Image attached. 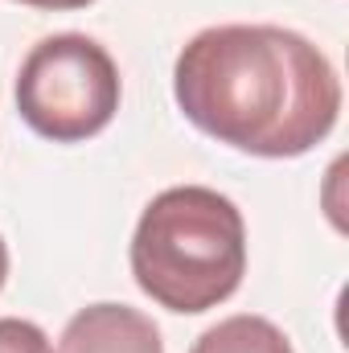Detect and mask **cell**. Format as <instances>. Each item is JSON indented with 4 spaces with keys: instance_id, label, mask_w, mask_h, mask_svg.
<instances>
[{
    "instance_id": "cell-1",
    "label": "cell",
    "mask_w": 349,
    "mask_h": 353,
    "mask_svg": "<svg viewBox=\"0 0 349 353\" xmlns=\"http://www.w3.org/2000/svg\"><path fill=\"white\" fill-rule=\"evenodd\" d=\"M173 99L210 140L263 161H292L337 128L341 79L296 29L214 25L177 54Z\"/></svg>"
},
{
    "instance_id": "cell-2",
    "label": "cell",
    "mask_w": 349,
    "mask_h": 353,
    "mask_svg": "<svg viewBox=\"0 0 349 353\" xmlns=\"http://www.w3.org/2000/svg\"><path fill=\"white\" fill-rule=\"evenodd\" d=\"M136 288L169 312H210L226 304L247 275L243 210L206 185L157 193L132 234Z\"/></svg>"
},
{
    "instance_id": "cell-3",
    "label": "cell",
    "mask_w": 349,
    "mask_h": 353,
    "mask_svg": "<svg viewBox=\"0 0 349 353\" xmlns=\"http://www.w3.org/2000/svg\"><path fill=\"white\" fill-rule=\"evenodd\" d=\"M12 99L41 140L83 144L115 119L123 83L115 58L94 37L54 33L25 54Z\"/></svg>"
},
{
    "instance_id": "cell-4",
    "label": "cell",
    "mask_w": 349,
    "mask_h": 353,
    "mask_svg": "<svg viewBox=\"0 0 349 353\" xmlns=\"http://www.w3.org/2000/svg\"><path fill=\"white\" fill-rule=\"evenodd\" d=\"M58 353H165V341L152 316H144L132 304L103 300L79 308L66 321Z\"/></svg>"
},
{
    "instance_id": "cell-5",
    "label": "cell",
    "mask_w": 349,
    "mask_h": 353,
    "mask_svg": "<svg viewBox=\"0 0 349 353\" xmlns=\"http://www.w3.org/2000/svg\"><path fill=\"white\" fill-rule=\"evenodd\" d=\"M189 353H296V350L283 337V329L271 325L267 316L239 312V316H226L214 329H206Z\"/></svg>"
},
{
    "instance_id": "cell-6",
    "label": "cell",
    "mask_w": 349,
    "mask_h": 353,
    "mask_svg": "<svg viewBox=\"0 0 349 353\" xmlns=\"http://www.w3.org/2000/svg\"><path fill=\"white\" fill-rule=\"evenodd\" d=\"M0 353H54V345L33 321L0 316Z\"/></svg>"
},
{
    "instance_id": "cell-7",
    "label": "cell",
    "mask_w": 349,
    "mask_h": 353,
    "mask_svg": "<svg viewBox=\"0 0 349 353\" xmlns=\"http://www.w3.org/2000/svg\"><path fill=\"white\" fill-rule=\"evenodd\" d=\"M17 4L46 8V12H74V8H87V4H94V0H17Z\"/></svg>"
},
{
    "instance_id": "cell-8",
    "label": "cell",
    "mask_w": 349,
    "mask_h": 353,
    "mask_svg": "<svg viewBox=\"0 0 349 353\" xmlns=\"http://www.w3.org/2000/svg\"><path fill=\"white\" fill-rule=\"evenodd\" d=\"M4 279H8V243L0 239V288H4Z\"/></svg>"
}]
</instances>
